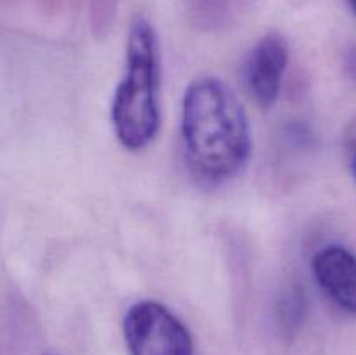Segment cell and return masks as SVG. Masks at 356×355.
Segmentation results:
<instances>
[{"label": "cell", "instance_id": "6da1fadb", "mask_svg": "<svg viewBox=\"0 0 356 355\" xmlns=\"http://www.w3.org/2000/svg\"><path fill=\"white\" fill-rule=\"evenodd\" d=\"M181 141L188 173L202 187L218 188L242 174L252 134L242 101L225 80H191L181 108Z\"/></svg>", "mask_w": 356, "mask_h": 355}, {"label": "cell", "instance_id": "7a4b0ae2", "mask_svg": "<svg viewBox=\"0 0 356 355\" xmlns=\"http://www.w3.org/2000/svg\"><path fill=\"white\" fill-rule=\"evenodd\" d=\"M162 54L152 21L136 16L129 28L125 73L111 101V125L118 143L129 152L145 150L156 138L160 111Z\"/></svg>", "mask_w": 356, "mask_h": 355}, {"label": "cell", "instance_id": "3957f363", "mask_svg": "<svg viewBox=\"0 0 356 355\" xmlns=\"http://www.w3.org/2000/svg\"><path fill=\"white\" fill-rule=\"evenodd\" d=\"M124 338L129 355H193L188 327L155 299H141L127 310Z\"/></svg>", "mask_w": 356, "mask_h": 355}, {"label": "cell", "instance_id": "277c9868", "mask_svg": "<svg viewBox=\"0 0 356 355\" xmlns=\"http://www.w3.org/2000/svg\"><path fill=\"white\" fill-rule=\"evenodd\" d=\"M289 65V45L280 33H268L249 52L245 86L259 106L270 108L278 100Z\"/></svg>", "mask_w": 356, "mask_h": 355}, {"label": "cell", "instance_id": "5b68a950", "mask_svg": "<svg viewBox=\"0 0 356 355\" xmlns=\"http://www.w3.org/2000/svg\"><path fill=\"white\" fill-rule=\"evenodd\" d=\"M312 270L330 301L356 315V254L341 244H329L315 253Z\"/></svg>", "mask_w": 356, "mask_h": 355}, {"label": "cell", "instance_id": "8992f818", "mask_svg": "<svg viewBox=\"0 0 356 355\" xmlns=\"http://www.w3.org/2000/svg\"><path fill=\"white\" fill-rule=\"evenodd\" d=\"M252 0H184L186 16L193 28L218 33L235 26L249 10Z\"/></svg>", "mask_w": 356, "mask_h": 355}, {"label": "cell", "instance_id": "52a82bcc", "mask_svg": "<svg viewBox=\"0 0 356 355\" xmlns=\"http://www.w3.org/2000/svg\"><path fill=\"white\" fill-rule=\"evenodd\" d=\"M305 310L306 298L299 285H291L282 292V298L278 301V317L285 329H296L305 317Z\"/></svg>", "mask_w": 356, "mask_h": 355}, {"label": "cell", "instance_id": "ba28073f", "mask_svg": "<svg viewBox=\"0 0 356 355\" xmlns=\"http://www.w3.org/2000/svg\"><path fill=\"white\" fill-rule=\"evenodd\" d=\"M344 66H346V73L351 80L356 84V47L350 49L346 54V61H344Z\"/></svg>", "mask_w": 356, "mask_h": 355}, {"label": "cell", "instance_id": "9c48e42d", "mask_svg": "<svg viewBox=\"0 0 356 355\" xmlns=\"http://www.w3.org/2000/svg\"><path fill=\"white\" fill-rule=\"evenodd\" d=\"M350 3H351V9H353L356 14V0H350Z\"/></svg>", "mask_w": 356, "mask_h": 355}, {"label": "cell", "instance_id": "30bf717a", "mask_svg": "<svg viewBox=\"0 0 356 355\" xmlns=\"http://www.w3.org/2000/svg\"><path fill=\"white\" fill-rule=\"evenodd\" d=\"M355 174H356V159H355Z\"/></svg>", "mask_w": 356, "mask_h": 355}, {"label": "cell", "instance_id": "8fae6325", "mask_svg": "<svg viewBox=\"0 0 356 355\" xmlns=\"http://www.w3.org/2000/svg\"><path fill=\"white\" fill-rule=\"evenodd\" d=\"M49 355H56V354H49Z\"/></svg>", "mask_w": 356, "mask_h": 355}]
</instances>
